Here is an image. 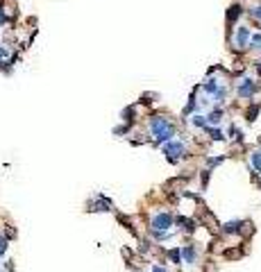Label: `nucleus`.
I'll use <instances>...</instances> for the list:
<instances>
[{
    "mask_svg": "<svg viewBox=\"0 0 261 272\" xmlns=\"http://www.w3.org/2000/svg\"><path fill=\"white\" fill-rule=\"evenodd\" d=\"M148 127L157 143H168V141H173V136H175V125H173L166 116H152Z\"/></svg>",
    "mask_w": 261,
    "mask_h": 272,
    "instance_id": "1",
    "label": "nucleus"
},
{
    "mask_svg": "<svg viewBox=\"0 0 261 272\" xmlns=\"http://www.w3.org/2000/svg\"><path fill=\"white\" fill-rule=\"evenodd\" d=\"M164 154L168 157V161L171 163H177L182 157H186V143L184 141H177V138H173V141L164 143Z\"/></svg>",
    "mask_w": 261,
    "mask_h": 272,
    "instance_id": "2",
    "label": "nucleus"
},
{
    "mask_svg": "<svg viewBox=\"0 0 261 272\" xmlns=\"http://www.w3.org/2000/svg\"><path fill=\"white\" fill-rule=\"evenodd\" d=\"M259 89H261V84L257 82V80H252V77H243V80L236 84V95L241 98V100H252Z\"/></svg>",
    "mask_w": 261,
    "mask_h": 272,
    "instance_id": "3",
    "label": "nucleus"
},
{
    "mask_svg": "<svg viewBox=\"0 0 261 272\" xmlns=\"http://www.w3.org/2000/svg\"><path fill=\"white\" fill-rule=\"evenodd\" d=\"M173 225H175V218H173V213H168V211L154 213L152 220H150V229L152 231H171Z\"/></svg>",
    "mask_w": 261,
    "mask_h": 272,
    "instance_id": "4",
    "label": "nucleus"
},
{
    "mask_svg": "<svg viewBox=\"0 0 261 272\" xmlns=\"http://www.w3.org/2000/svg\"><path fill=\"white\" fill-rule=\"evenodd\" d=\"M232 41H234V48L245 50V48H250V41H252V30H250L248 25H238Z\"/></svg>",
    "mask_w": 261,
    "mask_h": 272,
    "instance_id": "5",
    "label": "nucleus"
},
{
    "mask_svg": "<svg viewBox=\"0 0 261 272\" xmlns=\"http://www.w3.org/2000/svg\"><path fill=\"white\" fill-rule=\"evenodd\" d=\"M245 227L243 220H230V222H225L223 225V234H227V236H234V234H241V229Z\"/></svg>",
    "mask_w": 261,
    "mask_h": 272,
    "instance_id": "6",
    "label": "nucleus"
},
{
    "mask_svg": "<svg viewBox=\"0 0 261 272\" xmlns=\"http://www.w3.org/2000/svg\"><path fill=\"white\" fill-rule=\"evenodd\" d=\"M182 259H184V263H189V266H196V261H198L196 245H184V247H182Z\"/></svg>",
    "mask_w": 261,
    "mask_h": 272,
    "instance_id": "7",
    "label": "nucleus"
},
{
    "mask_svg": "<svg viewBox=\"0 0 261 272\" xmlns=\"http://www.w3.org/2000/svg\"><path fill=\"white\" fill-rule=\"evenodd\" d=\"M223 116H225V111H223V107H214L211 111L207 113V120L211 127H218L220 123H223Z\"/></svg>",
    "mask_w": 261,
    "mask_h": 272,
    "instance_id": "8",
    "label": "nucleus"
},
{
    "mask_svg": "<svg viewBox=\"0 0 261 272\" xmlns=\"http://www.w3.org/2000/svg\"><path fill=\"white\" fill-rule=\"evenodd\" d=\"M241 16H243V7H241V5H232L230 9H227V25H234Z\"/></svg>",
    "mask_w": 261,
    "mask_h": 272,
    "instance_id": "9",
    "label": "nucleus"
},
{
    "mask_svg": "<svg viewBox=\"0 0 261 272\" xmlns=\"http://www.w3.org/2000/svg\"><path fill=\"white\" fill-rule=\"evenodd\" d=\"M250 168L255 175H261V150H252L250 152Z\"/></svg>",
    "mask_w": 261,
    "mask_h": 272,
    "instance_id": "10",
    "label": "nucleus"
},
{
    "mask_svg": "<svg viewBox=\"0 0 261 272\" xmlns=\"http://www.w3.org/2000/svg\"><path fill=\"white\" fill-rule=\"evenodd\" d=\"M109 207H112L109 200H105V197L100 195V197H95V200L89 204V211H109Z\"/></svg>",
    "mask_w": 261,
    "mask_h": 272,
    "instance_id": "11",
    "label": "nucleus"
},
{
    "mask_svg": "<svg viewBox=\"0 0 261 272\" xmlns=\"http://www.w3.org/2000/svg\"><path fill=\"white\" fill-rule=\"evenodd\" d=\"M191 125H193V127H198V130H207V127H209V120H207V116L193 113V116H191Z\"/></svg>",
    "mask_w": 261,
    "mask_h": 272,
    "instance_id": "12",
    "label": "nucleus"
},
{
    "mask_svg": "<svg viewBox=\"0 0 261 272\" xmlns=\"http://www.w3.org/2000/svg\"><path fill=\"white\" fill-rule=\"evenodd\" d=\"M204 132L209 134V138H211V141H225V134H223V130H220V127H211V125H209Z\"/></svg>",
    "mask_w": 261,
    "mask_h": 272,
    "instance_id": "13",
    "label": "nucleus"
},
{
    "mask_svg": "<svg viewBox=\"0 0 261 272\" xmlns=\"http://www.w3.org/2000/svg\"><path fill=\"white\" fill-rule=\"evenodd\" d=\"M259 109H261L259 102H257V105H252V107H248V111H245V118H248L250 123H255L257 116H259Z\"/></svg>",
    "mask_w": 261,
    "mask_h": 272,
    "instance_id": "14",
    "label": "nucleus"
},
{
    "mask_svg": "<svg viewBox=\"0 0 261 272\" xmlns=\"http://www.w3.org/2000/svg\"><path fill=\"white\" fill-rule=\"evenodd\" d=\"M168 259L173 261V263H182V247H171L168 249Z\"/></svg>",
    "mask_w": 261,
    "mask_h": 272,
    "instance_id": "15",
    "label": "nucleus"
},
{
    "mask_svg": "<svg viewBox=\"0 0 261 272\" xmlns=\"http://www.w3.org/2000/svg\"><path fill=\"white\" fill-rule=\"evenodd\" d=\"M193 111H198V102H196V93L191 95V100H189V105L184 107V116H189V113H193Z\"/></svg>",
    "mask_w": 261,
    "mask_h": 272,
    "instance_id": "16",
    "label": "nucleus"
},
{
    "mask_svg": "<svg viewBox=\"0 0 261 272\" xmlns=\"http://www.w3.org/2000/svg\"><path fill=\"white\" fill-rule=\"evenodd\" d=\"M230 136H232V138H234L236 143H241V141H243V132L238 130L236 125H232V127H230Z\"/></svg>",
    "mask_w": 261,
    "mask_h": 272,
    "instance_id": "17",
    "label": "nucleus"
},
{
    "mask_svg": "<svg viewBox=\"0 0 261 272\" xmlns=\"http://www.w3.org/2000/svg\"><path fill=\"white\" fill-rule=\"evenodd\" d=\"M250 48H252V50H261V32L252 34V41H250Z\"/></svg>",
    "mask_w": 261,
    "mask_h": 272,
    "instance_id": "18",
    "label": "nucleus"
},
{
    "mask_svg": "<svg viewBox=\"0 0 261 272\" xmlns=\"http://www.w3.org/2000/svg\"><path fill=\"white\" fill-rule=\"evenodd\" d=\"M250 16L255 18L257 23H261V2H259V5H255L252 9H250Z\"/></svg>",
    "mask_w": 261,
    "mask_h": 272,
    "instance_id": "19",
    "label": "nucleus"
},
{
    "mask_svg": "<svg viewBox=\"0 0 261 272\" xmlns=\"http://www.w3.org/2000/svg\"><path fill=\"white\" fill-rule=\"evenodd\" d=\"M223 161H225V157H209V159H207V166L209 168H216V166H220Z\"/></svg>",
    "mask_w": 261,
    "mask_h": 272,
    "instance_id": "20",
    "label": "nucleus"
},
{
    "mask_svg": "<svg viewBox=\"0 0 261 272\" xmlns=\"http://www.w3.org/2000/svg\"><path fill=\"white\" fill-rule=\"evenodd\" d=\"M7 243H9V241H7L5 236H0V256L5 254V252H7V247H9V245H7Z\"/></svg>",
    "mask_w": 261,
    "mask_h": 272,
    "instance_id": "21",
    "label": "nucleus"
},
{
    "mask_svg": "<svg viewBox=\"0 0 261 272\" xmlns=\"http://www.w3.org/2000/svg\"><path fill=\"white\" fill-rule=\"evenodd\" d=\"M152 272H168L164 266H152Z\"/></svg>",
    "mask_w": 261,
    "mask_h": 272,
    "instance_id": "22",
    "label": "nucleus"
},
{
    "mask_svg": "<svg viewBox=\"0 0 261 272\" xmlns=\"http://www.w3.org/2000/svg\"><path fill=\"white\" fill-rule=\"evenodd\" d=\"M5 21H7V16H5V12H2V7H0V25L5 23Z\"/></svg>",
    "mask_w": 261,
    "mask_h": 272,
    "instance_id": "23",
    "label": "nucleus"
},
{
    "mask_svg": "<svg viewBox=\"0 0 261 272\" xmlns=\"http://www.w3.org/2000/svg\"><path fill=\"white\" fill-rule=\"evenodd\" d=\"M255 68H257V73L261 75V59H257V61H255Z\"/></svg>",
    "mask_w": 261,
    "mask_h": 272,
    "instance_id": "24",
    "label": "nucleus"
}]
</instances>
